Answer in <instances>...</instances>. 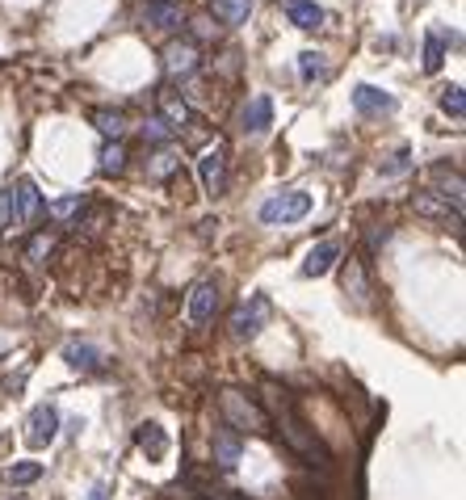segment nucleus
I'll use <instances>...</instances> for the list:
<instances>
[{"label": "nucleus", "instance_id": "c85d7f7f", "mask_svg": "<svg viewBox=\"0 0 466 500\" xmlns=\"http://www.w3.org/2000/svg\"><path fill=\"white\" fill-rule=\"evenodd\" d=\"M143 140H156V143H168L173 140V126L156 114V118H148V126H143Z\"/></svg>", "mask_w": 466, "mask_h": 500}, {"label": "nucleus", "instance_id": "f257e3e1", "mask_svg": "<svg viewBox=\"0 0 466 500\" xmlns=\"http://www.w3.org/2000/svg\"><path fill=\"white\" fill-rule=\"evenodd\" d=\"M42 215V198L34 190V181H17L0 194V227L4 232H17V227H30V223Z\"/></svg>", "mask_w": 466, "mask_h": 500}, {"label": "nucleus", "instance_id": "aec40b11", "mask_svg": "<svg viewBox=\"0 0 466 500\" xmlns=\"http://www.w3.org/2000/svg\"><path fill=\"white\" fill-rule=\"evenodd\" d=\"M252 13V0H215V17L223 26H244Z\"/></svg>", "mask_w": 466, "mask_h": 500}, {"label": "nucleus", "instance_id": "7ed1b4c3", "mask_svg": "<svg viewBox=\"0 0 466 500\" xmlns=\"http://www.w3.org/2000/svg\"><path fill=\"white\" fill-rule=\"evenodd\" d=\"M219 408H223V420H227V429L235 433H265L269 429V417H265L257 403L248 400L244 391H223L219 395Z\"/></svg>", "mask_w": 466, "mask_h": 500}, {"label": "nucleus", "instance_id": "423d86ee", "mask_svg": "<svg viewBox=\"0 0 466 500\" xmlns=\"http://www.w3.org/2000/svg\"><path fill=\"white\" fill-rule=\"evenodd\" d=\"M198 177H202L206 194L210 198H223L227 194V148L215 143V148H206L202 160H198Z\"/></svg>", "mask_w": 466, "mask_h": 500}, {"label": "nucleus", "instance_id": "4468645a", "mask_svg": "<svg viewBox=\"0 0 466 500\" xmlns=\"http://www.w3.org/2000/svg\"><path fill=\"white\" fill-rule=\"evenodd\" d=\"M353 106H357V114H391L395 110V97L383 93V89H374V84H357Z\"/></svg>", "mask_w": 466, "mask_h": 500}, {"label": "nucleus", "instance_id": "2f4dec72", "mask_svg": "<svg viewBox=\"0 0 466 500\" xmlns=\"http://www.w3.org/2000/svg\"><path fill=\"white\" fill-rule=\"evenodd\" d=\"M173 165H177V156L160 152V156H156V165H151V177H168V173H173Z\"/></svg>", "mask_w": 466, "mask_h": 500}, {"label": "nucleus", "instance_id": "9b49d317", "mask_svg": "<svg viewBox=\"0 0 466 500\" xmlns=\"http://www.w3.org/2000/svg\"><path fill=\"white\" fill-rule=\"evenodd\" d=\"M198 64H202V55H198V47H193V42H168V47H165L168 76H193V72H198Z\"/></svg>", "mask_w": 466, "mask_h": 500}, {"label": "nucleus", "instance_id": "f8f14e48", "mask_svg": "<svg viewBox=\"0 0 466 500\" xmlns=\"http://www.w3.org/2000/svg\"><path fill=\"white\" fill-rule=\"evenodd\" d=\"M336 261H341V244H336V240H324V244H316V249L307 252V261H302V278H324Z\"/></svg>", "mask_w": 466, "mask_h": 500}, {"label": "nucleus", "instance_id": "2eb2a0df", "mask_svg": "<svg viewBox=\"0 0 466 500\" xmlns=\"http://www.w3.org/2000/svg\"><path fill=\"white\" fill-rule=\"evenodd\" d=\"M282 9H286L290 26H299V30H319L324 26V9H319L316 0H282Z\"/></svg>", "mask_w": 466, "mask_h": 500}, {"label": "nucleus", "instance_id": "a878e982", "mask_svg": "<svg viewBox=\"0 0 466 500\" xmlns=\"http://www.w3.org/2000/svg\"><path fill=\"white\" fill-rule=\"evenodd\" d=\"M441 64H445V42H441L437 34H428L425 38V72H441Z\"/></svg>", "mask_w": 466, "mask_h": 500}, {"label": "nucleus", "instance_id": "f704fd0d", "mask_svg": "<svg viewBox=\"0 0 466 500\" xmlns=\"http://www.w3.org/2000/svg\"><path fill=\"white\" fill-rule=\"evenodd\" d=\"M89 500H110V487H106V484H97L93 492H89Z\"/></svg>", "mask_w": 466, "mask_h": 500}, {"label": "nucleus", "instance_id": "473e14b6", "mask_svg": "<svg viewBox=\"0 0 466 500\" xmlns=\"http://www.w3.org/2000/svg\"><path fill=\"white\" fill-rule=\"evenodd\" d=\"M47 252H51V236H38L34 244H30V261H42Z\"/></svg>", "mask_w": 466, "mask_h": 500}, {"label": "nucleus", "instance_id": "bb28decb", "mask_svg": "<svg viewBox=\"0 0 466 500\" xmlns=\"http://www.w3.org/2000/svg\"><path fill=\"white\" fill-rule=\"evenodd\" d=\"M38 475H42V462H17V467H9V484L26 487V484H34Z\"/></svg>", "mask_w": 466, "mask_h": 500}, {"label": "nucleus", "instance_id": "ddd939ff", "mask_svg": "<svg viewBox=\"0 0 466 500\" xmlns=\"http://www.w3.org/2000/svg\"><path fill=\"white\" fill-rule=\"evenodd\" d=\"M143 26L177 30L181 26V4L177 0H148V4H143Z\"/></svg>", "mask_w": 466, "mask_h": 500}, {"label": "nucleus", "instance_id": "4be33fe9", "mask_svg": "<svg viewBox=\"0 0 466 500\" xmlns=\"http://www.w3.org/2000/svg\"><path fill=\"white\" fill-rule=\"evenodd\" d=\"M93 123H97V131H101V135H106V140H123V131H126V118L118 110H97L93 114Z\"/></svg>", "mask_w": 466, "mask_h": 500}, {"label": "nucleus", "instance_id": "412c9836", "mask_svg": "<svg viewBox=\"0 0 466 500\" xmlns=\"http://www.w3.org/2000/svg\"><path fill=\"white\" fill-rule=\"evenodd\" d=\"M433 177H437V185H441L437 198H445L450 207L462 210V177H458V173H450V168H433Z\"/></svg>", "mask_w": 466, "mask_h": 500}, {"label": "nucleus", "instance_id": "a211bd4d", "mask_svg": "<svg viewBox=\"0 0 466 500\" xmlns=\"http://www.w3.org/2000/svg\"><path fill=\"white\" fill-rule=\"evenodd\" d=\"M64 361H68L72 370H97V366L106 361V353L97 345H89V341H68V345H64Z\"/></svg>", "mask_w": 466, "mask_h": 500}, {"label": "nucleus", "instance_id": "7c9ffc66", "mask_svg": "<svg viewBox=\"0 0 466 500\" xmlns=\"http://www.w3.org/2000/svg\"><path fill=\"white\" fill-rule=\"evenodd\" d=\"M76 210H84V198L80 194H72V198H64V202H55V207H51V215H55V219H68V215H76Z\"/></svg>", "mask_w": 466, "mask_h": 500}, {"label": "nucleus", "instance_id": "39448f33", "mask_svg": "<svg viewBox=\"0 0 466 500\" xmlns=\"http://www.w3.org/2000/svg\"><path fill=\"white\" fill-rule=\"evenodd\" d=\"M265 320H269V299L265 294H252L248 303H240L232 311V336L235 341H252L265 328Z\"/></svg>", "mask_w": 466, "mask_h": 500}, {"label": "nucleus", "instance_id": "20e7f679", "mask_svg": "<svg viewBox=\"0 0 466 500\" xmlns=\"http://www.w3.org/2000/svg\"><path fill=\"white\" fill-rule=\"evenodd\" d=\"M307 210H311V194L286 190V194H274L261 207V223H269V227H277V223H299Z\"/></svg>", "mask_w": 466, "mask_h": 500}, {"label": "nucleus", "instance_id": "c756f323", "mask_svg": "<svg viewBox=\"0 0 466 500\" xmlns=\"http://www.w3.org/2000/svg\"><path fill=\"white\" fill-rule=\"evenodd\" d=\"M408 148H399L395 156H391V160H386V165H378V173H383V177H399V173H408Z\"/></svg>", "mask_w": 466, "mask_h": 500}, {"label": "nucleus", "instance_id": "b1692460", "mask_svg": "<svg viewBox=\"0 0 466 500\" xmlns=\"http://www.w3.org/2000/svg\"><path fill=\"white\" fill-rule=\"evenodd\" d=\"M97 160H101V173H123L126 168V148L123 143H106Z\"/></svg>", "mask_w": 466, "mask_h": 500}, {"label": "nucleus", "instance_id": "dca6fc26", "mask_svg": "<svg viewBox=\"0 0 466 500\" xmlns=\"http://www.w3.org/2000/svg\"><path fill=\"white\" fill-rule=\"evenodd\" d=\"M269 123H274V101H269V93H257V97L244 106V131L265 135V131H269Z\"/></svg>", "mask_w": 466, "mask_h": 500}, {"label": "nucleus", "instance_id": "393cba45", "mask_svg": "<svg viewBox=\"0 0 466 500\" xmlns=\"http://www.w3.org/2000/svg\"><path fill=\"white\" fill-rule=\"evenodd\" d=\"M324 72H328V64H324V55H319V51H302V55H299V76H302V81H319Z\"/></svg>", "mask_w": 466, "mask_h": 500}, {"label": "nucleus", "instance_id": "f3484780", "mask_svg": "<svg viewBox=\"0 0 466 500\" xmlns=\"http://www.w3.org/2000/svg\"><path fill=\"white\" fill-rule=\"evenodd\" d=\"M135 442H139V450L148 454L151 462H160L168 454V433L156 425V420H148V425H139V433H135Z\"/></svg>", "mask_w": 466, "mask_h": 500}, {"label": "nucleus", "instance_id": "6e6552de", "mask_svg": "<svg viewBox=\"0 0 466 500\" xmlns=\"http://www.w3.org/2000/svg\"><path fill=\"white\" fill-rule=\"evenodd\" d=\"M411 210H416V215H425V219H441V223L462 219V210L450 207L445 198H437V190H420V194H411Z\"/></svg>", "mask_w": 466, "mask_h": 500}, {"label": "nucleus", "instance_id": "6ab92c4d", "mask_svg": "<svg viewBox=\"0 0 466 500\" xmlns=\"http://www.w3.org/2000/svg\"><path fill=\"white\" fill-rule=\"evenodd\" d=\"M160 118H165V123L177 131V126H185L193 118V110L177 97V93H160Z\"/></svg>", "mask_w": 466, "mask_h": 500}, {"label": "nucleus", "instance_id": "0eeeda50", "mask_svg": "<svg viewBox=\"0 0 466 500\" xmlns=\"http://www.w3.org/2000/svg\"><path fill=\"white\" fill-rule=\"evenodd\" d=\"M59 433V412L51 408V403H38L34 412H30L26 420V445H34V450H42V445H51Z\"/></svg>", "mask_w": 466, "mask_h": 500}, {"label": "nucleus", "instance_id": "f03ea898", "mask_svg": "<svg viewBox=\"0 0 466 500\" xmlns=\"http://www.w3.org/2000/svg\"><path fill=\"white\" fill-rule=\"evenodd\" d=\"M274 403H277V425H282V437H286L299 454H307V459L316 462H328V454H324V445L316 442V433L307 429V420L294 412V403L286 400V391H274Z\"/></svg>", "mask_w": 466, "mask_h": 500}, {"label": "nucleus", "instance_id": "72a5a7b5", "mask_svg": "<svg viewBox=\"0 0 466 500\" xmlns=\"http://www.w3.org/2000/svg\"><path fill=\"white\" fill-rule=\"evenodd\" d=\"M193 34L198 38H215V21L210 17H193Z\"/></svg>", "mask_w": 466, "mask_h": 500}, {"label": "nucleus", "instance_id": "9d476101", "mask_svg": "<svg viewBox=\"0 0 466 500\" xmlns=\"http://www.w3.org/2000/svg\"><path fill=\"white\" fill-rule=\"evenodd\" d=\"M219 311V286L215 282H198L190 291V320L193 324H210Z\"/></svg>", "mask_w": 466, "mask_h": 500}, {"label": "nucleus", "instance_id": "5701e85b", "mask_svg": "<svg viewBox=\"0 0 466 500\" xmlns=\"http://www.w3.org/2000/svg\"><path fill=\"white\" fill-rule=\"evenodd\" d=\"M344 291L353 294L357 303H366V294H370V286H366V274H361V261H349V265H344Z\"/></svg>", "mask_w": 466, "mask_h": 500}, {"label": "nucleus", "instance_id": "1a4fd4ad", "mask_svg": "<svg viewBox=\"0 0 466 500\" xmlns=\"http://www.w3.org/2000/svg\"><path fill=\"white\" fill-rule=\"evenodd\" d=\"M210 450H215V462H219L223 471H232L235 462H240V454H244V437L235 429H227V425H219L215 437H210Z\"/></svg>", "mask_w": 466, "mask_h": 500}, {"label": "nucleus", "instance_id": "cd10ccee", "mask_svg": "<svg viewBox=\"0 0 466 500\" xmlns=\"http://www.w3.org/2000/svg\"><path fill=\"white\" fill-rule=\"evenodd\" d=\"M441 110L450 114V118H462V114H466V97H462V89H458V84L441 93Z\"/></svg>", "mask_w": 466, "mask_h": 500}]
</instances>
